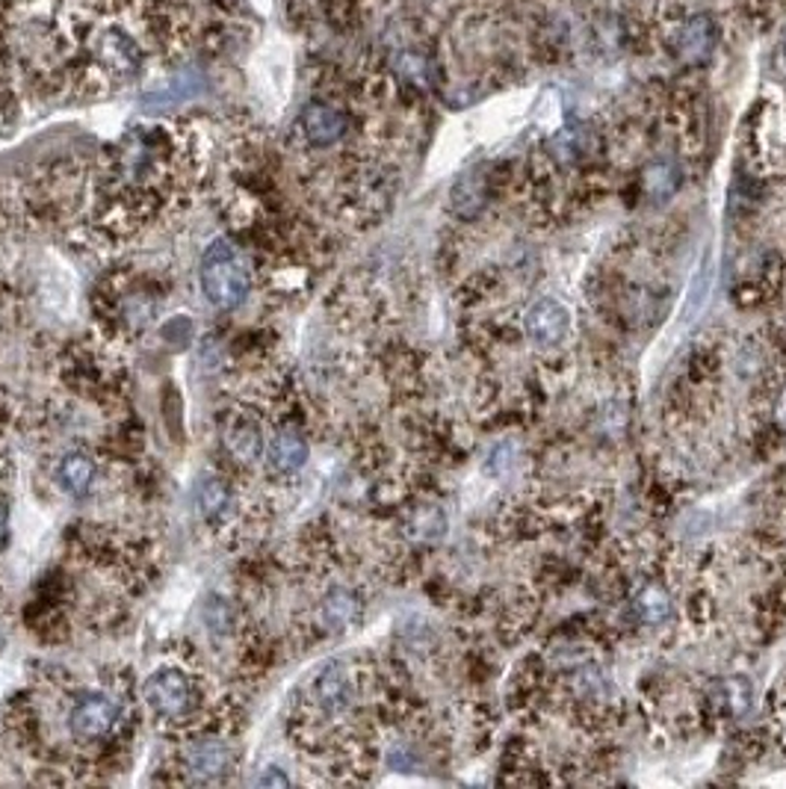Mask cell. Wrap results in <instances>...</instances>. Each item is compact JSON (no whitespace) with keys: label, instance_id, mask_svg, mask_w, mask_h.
I'll return each mask as SVG.
<instances>
[{"label":"cell","instance_id":"1","mask_svg":"<svg viewBox=\"0 0 786 789\" xmlns=\"http://www.w3.org/2000/svg\"><path fill=\"white\" fill-rule=\"evenodd\" d=\"M146 704L151 713L172 727L189 725L192 718L201 713L204 704V692H201L199 680L184 668H158L146 680Z\"/></svg>","mask_w":786,"mask_h":789},{"label":"cell","instance_id":"2","mask_svg":"<svg viewBox=\"0 0 786 789\" xmlns=\"http://www.w3.org/2000/svg\"><path fill=\"white\" fill-rule=\"evenodd\" d=\"M252 287L246 263L237 258L228 242H213L201 261V290L208 302L220 311H234L246 302Z\"/></svg>","mask_w":786,"mask_h":789},{"label":"cell","instance_id":"3","mask_svg":"<svg viewBox=\"0 0 786 789\" xmlns=\"http://www.w3.org/2000/svg\"><path fill=\"white\" fill-rule=\"evenodd\" d=\"M118 725V704L104 692H77L68 710V730L77 742H104Z\"/></svg>","mask_w":786,"mask_h":789},{"label":"cell","instance_id":"4","mask_svg":"<svg viewBox=\"0 0 786 789\" xmlns=\"http://www.w3.org/2000/svg\"><path fill=\"white\" fill-rule=\"evenodd\" d=\"M232 763L234 751L220 737L192 739L184 751V772H187V780H196V784L220 780L232 768Z\"/></svg>","mask_w":786,"mask_h":789},{"label":"cell","instance_id":"5","mask_svg":"<svg viewBox=\"0 0 786 789\" xmlns=\"http://www.w3.org/2000/svg\"><path fill=\"white\" fill-rule=\"evenodd\" d=\"M222 443L232 459L240 464H254L263 455L261 423L249 417L246 411H228L222 421Z\"/></svg>","mask_w":786,"mask_h":789},{"label":"cell","instance_id":"6","mask_svg":"<svg viewBox=\"0 0 786 789\" xmlns=\"http://www.w3.org/2000/svg\"><path fill=\"white\" fill-rule=\"evenodd\" d=\"M299 127H302V137L308 146L328 148L347 137L349 118H347V113H344V110H337L335 104L314 101V104H308L302 110Z\"/></svg>","mask_w":786,"mask_h":789},{"label":"cell","instance_id":"7","mask_svg":"<svg viewBox=\"0 0 786 789\" xmlns=\"http://www.w3.org/2000/svg\"><path fill=\"white\" fill-rule=\"evenodd\" d=\"M567 326H571V316H567V308L556 299H541L535 302L529 311H526L524 328L526 335L533 337L535 343L541 347H553L559 343L562 337L567 335Z\"/></svg>","mask_w":786,"mask_h":789},{"label":"cell","instance_id":"8","mask_svg":"<svg viewBox=\"0 0 786 789\" xmlns=\"http://www.w3.org/2000/svg\"><path fill=\"white\" fill-rule=\"evenodd\" d=\"M488 196H491V187H488V175L473 168V172H464L462 178L452 184L450 192V208L456 216L462 220H473L485 211L488 204Z\"/></svg>","mask_w":786,"mask_h":789},{"label":"cell","instance_id":"9","mask_svg":"<svg viewBox=\"0 0 786 789\" xmlns=\"http://www.w3.org/2000/svg\"><path fill=\"white\" fill-rule=\"evenodd\" d=\"M715 51V27L710 18H693V22L683 24V30L677 33V53L689 65L707 63Z\"/></svg>","mask_w":786,"mask_h":789},{"label":"cell","instance_id":"10","mask_svg":"<svg viewBox=\"0 0 786 789\" xmlns=\"http://www.w3.org/2000/svg\"><path fill=\"white\" fill-rule=\"evenodd\" d=\"M304 459H308V443H304L299 431L282 429L273 438V443H270V467H273V474H296L304 464Z\"/></svg>","mask_w":786,"mask_h":789},{"label":"cell","instance_id":"11","mask_svg":"<svg viewBox=\"0 0 786 789\" xmlns=\"http://www.w3.org/2000/svg\"><path fill=\"white\" fill-rule=\"evenodd\" d=\"M201 89H204V80H201L199 72H180L178 77L169 80L166 89L146 96L142 107H146V110H166V107L180 104V101H187V98L199 96Z\"/></svg>","mask_w":786,"mask_h":789},{"label":"cell","instance_id":"12","mask_svg":"<svg viewBox=\"0 0 786 789\" xmlns=\"http://www.w3.org/2000/svg\"><path fill=\"white\" fill-rule=\"evenodd\" d=\"M57 479L63 485L65 494L72 497H84L89 488H92V479H95V464L89 455L84 453H72L65 455L60 467H57Z\"/></svg>","mask_w":786,"mask_h":789},{"label":"cell","instance_id":"13","mask_svg":"<svg viewBox=\"0 0 786 789\" xmlns=\"http://www.w3.org/2000/svg\"><path fill=\"white\" fill-rule=\"evenodd\" d=\"M641 184H645V192H648L650 199L665 201L677 192V187H681V168L674 166V163H669V160L650 163V166L645 168Z\"/></svg>","mask_w":786,"mask_h":789},{"label":"cell","instance_id":"14","mask_svg":"<svg viewBox=\"0 0 786 789\" xmlns=\"http://www.w3.org/2000/svg\"><path fill=\"white\" fill-rule=\"evenodd\" d=\"M358 615V600L352 591L347 589H335L323 603V622L325 627L332 630H344L349 624L355 622Z\"/></svg>","mask_w":786,"mask_h":789},{"label":"cell","instance_id":"15","mask_svg":"<svg viewBox=\"0 0 786 789\" xmlns=\"http://www.w3.org/2000/svg\"><path fill=\"white\" fill-rule=\"evenodd\" d=\"M196 503H199L204 521H216L232 505V491L222 479H201L199 488H196Z\"/></svg>","mask_w":786,"mask_h":789},{"label":"cell","instance_id":"16","mask_svg":"<svg viewBox=\"0 0 786 789\" xmlns=\"http://www.w3.org/2000/svg\"><path fill=\"white\" fill-rule=\"evenodd\" d=\"M636 610H639L641 622L662 624L665 618H669L671 600H669V594L660 589V586H648V589L639 591V598H636Z\"/></svg>","mask_w":786,"mask_h":789},{"label":"cell","instance_id":"17","mask_svg":"<svg viewBox=\"0 0 786 789\" xmlns=\"http://www.w3.org/2000/svg\"><path fill=\"white\" fill-rule=\"evenodd\" d=\"M399 74L411 80L414 86H429L432 84V72H429V63H426V57H420V53H402L399 57Z\"/></svg>","mask_w":786,"mask_h":789},{"label":"cell","instance_id":"18","mask_svg":"<svg viewBox=\"0 0 786 789\" xmlns=\"http://www.w3.org/2000/svg\"><path fill=\"white\" fill-rule=\"evenodd\" d=\"M727 701H731L734 713H748V706H751V686L745 684V680H731L727 684Z\"/></svg>","mask_w":786,"mask_h":789},{"label":"cell","instance_id":"19","mask_svg":"<svg viewBox=\"0 0 786 789\" xmlns=\"http://www.w3.org/2000/svg\"><path fill=\"white\" fill-rule=\"evenodd\" d=\"M7 533H10V509H7V503L0 500V548H3V541H7Z\"/></svg>","mask_w":786,"mask_h":789},{"label":"cell","instance_id":"20","mask_svg":"<svg viewBox=\"0 0 786 789\" xmlns=\"http://www.w3.org/2000/svg\"><path fill=\"white\" fill-rule=\"evenodd\" d=\"M775 417L781 426H786V388L781 390V397H777V402H775Z\"/></svg>","mask_w":786,"mask_h":789},{"label":"cell","instance_id":"21","mask_svg":"<svg viewBox=\"0 0 786 789\" xmlns=\"http://www.w3.org/2000/svg\"><path fill=\"white\" fill-rule=\"evenodd\" d=\"M784 51H786V36H784Z\"/></svg>","mask_w":786,"mask_h":789}]
</instances>
